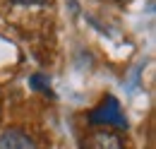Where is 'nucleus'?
I'll use <instances>...</instances> for the list:
<instances>
[{
    "instance_id": "2",
    "label": "nucleus",
    "mask_w": 156,
    "mask_h": 149,
    "mask_svg": "<svg viewBox=\"0 0 156 149\" xmlns=\"http://www.w3.org/2000/svg\"><path fill=\"white\" fill-rule=\"evenodd\" d=\"M0 149H39V142L24 128H7L0 132Z\"/></svg>"
},
{
    "instance_id": "4",
    "label": "nucleus",
    "mask_w": 156,
    "mask_h": 149,
    "mask_svg": "<svg viewBox=\"0 0 156 149\" xmlns=\"http://www.w3.org/2000/svg\"><path fill=\"white\" fill-rule=\"evenodd\" d=\"M15 2H22V0H15ZM36 2H39V5H43V0H36Z\"/></svg>"
},
{
    "instance_id": "5",
    "label": "nucleus",
    "mask_w": 156,
    "mask_h": 149,
    "mask_svg": "<svg viewBox=\"0 0 156 149\" xmlns=\"http://www.w3.org/2000/svg\"><path fill=\"white\" fill-rule=\"evenodd\" d=\"M0 120H2V106H0Z\"/></svg>"
},
{
    "instance_id": "6",
    "label": "nucleus",
    "mask_w": 156,
    "mask_h": 149,
    "mask_svg": "<svg viewBox=\"0 0 156 149\" xmlns=\"http://www.w3.org/2000/svg\"><path fill=\"white\" fill-rule=\"evenodd\" d=\"M111 2H125V0H111Z\"/></svg>"
},
{
    "instance_id": "3",
    "label": "nucleus",
    "mask_w": 156,
    "mask_h": 149,
    "mask_svg": "<svg viewBox=\"0 0 156 149\" xmlns=\"http://www.w3.org/2000/svg\"><path fill=\"white\" fill-rule=\"evenodd\" d=\"M87 149H125L120 137L111 130H96L87 137Z\"/></svg>"
},
{
    "instance_id": "1",
    "label": "nucleus",
    "mask_w": 156,
    "mask_h": 149,
    "mask_svg": "<svg viewBox=\"0 0 156 149\" xmlns=\"http://www.w3.org/2000/svg\"><path fill=\"white\" fill-rule=\"evenodd\" d=\"M89 123L91 125H106V128H127V118L115 96H106L94 111L89 113Z\"/></svg>"
}]
</instances>
